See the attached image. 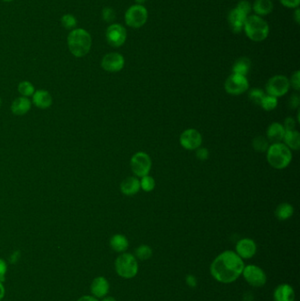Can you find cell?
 <instances>
[{
    "label": "cell",
    "instance_id": "31",
    "mask_svg": "<svg viewBox=\"0 0 300 301\" xmlns=\"http://www.w3.org/2000/svg\"><path fill=\"white\" fill-rule=\"evenodd\" d=\"M156 186V183L153 179V177L150 175H145L140 180V188H142L145 192H151Z\"/></svg>",
    "mask_w": 300,
    "mask_h": 301
},
{
    "label": "cell",
    "instance_id": "8",
    "mask_svg": "<svg viewBox=\"0 0 300 301\" xmlns=\"http://www.w3.org/2000/svg\"><path fill=\"white\" fill-rule=\"evenodd\" d=\"M152 159L144 152L136 153L131 160V168L136 177L142 178L148 175L152 169Z\"/></svg>",
    "mask_w": 300,
    "mask_h": 301
},
{
    "label": "cell",
    "instance_id": "32",
    "mask_svg": "<svg viewBox=\"0 0 300 301\" xmlns=\"http://www.w3.org/2000/svg\"><path fill=\"white\" fill-rule=\"evenodd\" d=\"M265 96V93L260 88H252L248 93V98L254 104L260 105L261 100Z\"/></svg>",
    "mask_w": 300,
    "mask_h": 301
},
{
    "label": "cell",
    "instance_id": "13",
    "mask_svg": "<svg viewBox=\"0 0 300 301\" xmlns=\"http://www.w3.org/2000/svg\"><path fill=\"white\" fill-rule=\"evenodd\" d=\"M125 60L120 53L111 52L105 55L101 60V67L109 72H118L124 67Z\"/></svg>",
    "mask_w": 300,
    "mask_h": 301
},
{
    "label": "cell",
    "instance_id": "20",
    "mask_svg": "<svg viewBox=\"0 0 300 301\" xmlns=\"http://www.w3.org/2000/svg\"><path fill=\"white\" fill-rule=\"evenodd\" d=\"M33 103L38 109H47L52 105V97L46 90H37L33 94Z\"/></svg>",
    "mask_w": 300,
    "mask_h": 301
},
{
    "label": "cell",
    "instance_id": "5",
    "mask_svg": "<svg viewBox=\"0 0 300 301\" xmlns=\"http://www.w3.org/2000/svg\"><path fill=\"white\" fill-rule=\"evenodd\" d=\"M115 268L118 276L125 279H131L138 273V262L135 255L130 253H122L116 258Z\"/></svg>",
    "mask_w": 300,
    "mask_h": 301
},
{
    "label": "cell",
    "instance_id": "1",
    "mask_svg": "<svg viewBox=\"0 0 300 301\" xmlns=\"http://www.w3.org/2000/svg\"><path fill=\"white\" fill-rule=\"evenodd\" d=\"M244 261L235 251L226 250L219 254L210 265V274L222 284L233 283L242 275Z\"/></svg>",
    "mask_w": 300,
    "mask_h": 301
},
{
    "label": "cell",
    "instance_id": "14",
    "mask_svg": "<svg viewBox=\"0 0 300 301\" xmlns=\"http://www.w3.org/2000/svg\"><path fill=\"white\" fill-rule=\"evenodd\" d=\"M257 246L254 240L249 238L239 240L235 246V253L242 260L251 259L256 254Z\"/></svg>",
    "mask_w": 300,
    "mask_h": 301
},
{
    "label": "cell",
    "instance_id": "23",
    "mask_svg": "<svg viewBox=\"0 0 300 301\" xmlns=\"http://www.w3.org/2000/svg\"><path fill=\"white\" fill-rule=\"evenodd\" d=\"M274 8V4L271 0H255L253 4L252 9L256 13L257 16H265L270 14Z\"/></svg>",
    "mask_w": 300,
    "mask_h": 301
},
{
    "label": "cell",
    "instance_id": "26",
    "mask_svg": "<svg viewBox=\"0 0 300 301\" xmlns=\"http://www.w3.org/2000/svg\"><path fill=\"white\" fill-rule=\"evenodd\" d=\"M294 213V208L292 205L288 203H282L277 207L275 210V215L280 221L287 220Z\"/></svg>",
    "mask_w": 300,
    "mask_h": 301
},
{
    "label": "cell",
    "instance_id": "37",
    "mask_svg": "<svg viewBox=\"0 0 300 301\" xmlns=\"http://www.w3.org/2000/svg\"><path fill=\"white\" fill-rule=\"evenodd\" d=\"M102 18H103L105 22H112L115 18V13L113 9L110 8V7H106L102 11Z\"/></svg>",
    "mask_w": 300,
    "mask_h": 301
},
{
    "label": "cell",
    "instance_id": "25",
    "mask_svg": "<svg viewBox=\"0 0 300 301\" xmlns=\"http://www.w3.org/2000/svg\"><path fill=\"white\" fill-rule=\"evenodd\" d=\"M251 67V61L248 57H240L235 61L232 66V73L247 76Z\"/></svg>",
    "mask_w": 300,
    "mask_h": 301
},
{
    "label": "cell",
    "instance_id": "48",
    "mask_svg": "<svg viewBox=\"0 0 300 301\" xmlns=\"http://www.w3.org/2000/svg\"><path fill=\"white\" fill-rule=\"evenodd\" d=\"M3 1H4V2H12L13 0H3Z\"/></svg>",
    "mask_w": 300,
    "mask_h": 301
},
{
    "label": "cell",
    "instance_id": "38",
    "mask_svg": "<svg viewBox=\"0 0 300 301\" xmlns=\"http://www.w3.org/2000/svg\"><path fill=\"white\" fill-rule=\"evenodd\" d=\"M300 104V97L298 93H293L292 96L290 97L288 101L289 108L292 109H299Z\"/></svg>",
    "mask_w": 300,
    "mask_h": 301
},
{
    "label": "cell",
    "instance_id": "39",
    "mask_svg": "<svg viewBox=\"0 0 300 301\" xmlns=\"http://www.w3.org/2000/svg\"><path fill=\"white\" fill-rule=\"evenodd\" d=\"M296 123L297 122L294 118L287 117L284 120L283 126L285 131H294L296 129Z\"/></svg>",
    "mask_w": 300,
    "mask_h": 301
},
{
    "label": "cell",
    "instance_id": "44",
    "mask_svg": "<svg viewBox=\"0 0 300 301\" xmlns=\"http://www.w3.org/2000/svg\"><path fill=\"white\" fill-rule=\"evenodd\" d=\"M294 19H295V21H296L297 23H300V9L299 8H296V12L294 13Z\"/></svg>",
    "mask_w": 300,
    "mask_h": 301
},
{
    "label": "cell",
    "instance_id": "22",
    "mask_svg": "<svg viewBox=\"0 0 300 301\" xmlns=\"http://www.w3.org/2000/svg\"><path fill=\"white\" fill-rule=\"evenodd\" d=\"M283 144L287 146L290 150L299 151L300 148V134L299 131H285L283 136Z\"/></svg>",
    "mask_w": 300,
    "mask_h": 301
},
{
    "label": "cell",
    "instance_id": "34",
    "mask_svg": "<svg viewBox=\"0 0 300 301\" xmlns=\"http://www.w3.org/2000/svg\"><path fill=\"white\" fill-rule=\"evenodd\" d=\"M236 8L249 16V13L252 11V5L247 0H241L237 4Z\"/></svg>",
    "mask_w": 300,
    "mask_h": 301
},
{
    "label": "cell",
    "instance_id": "28",
    "mask_svg": "<svg viewBox=\"0 0 300 301\" xmlns=\"http://www.w3.org/2000/svg\"><path fill=\"white\" fill-rule=\"evenodd\" d=\"M152 256V249L148 245H140L135 250V257L141 261H146Z\"/></svg>",
    "mask_w": 300,
    "mask_h": 301
},
{
    "label": "cell",
    "instance_id": "35",
    "mask_svg": "<svg viewBox=\"0 0 300 301\" xmlns=\"http://www.w3.org/2000/svg\"><path fill=\"white\" fill-rule=\"evenodd\" d=\"M290 81V86L292 87V88L296 91L300 90V70H297L293 74H292L291 79H289Z\"/></svg>",
    "mask_w": 300,
    "mask_h": 301
},
{
    "label": "cell",
    "instance_id": "4",
    "mask_svg": "<svg viewBox=\"0 0 300 301\" xmlns=\"http://www.w3.org/2000/svg\"><path fill=\"white\" fill-rule=\"evenodd\" d=\"M244 30L248 38L254 42H262L268 37L270 26L260 16L255 14L249 15L244 25Z\"/></svg>",
    "mask_w": 300,
    "mask_h": 301
},
{
    "label": "cell",
    "instance_id": "42",
    "mask_svg": "<svg viewBox=\"0 0 300 301\" xmlns=\"http://www.w3.org/2000/svg\"><path fill=\"white\" fill-rule=\"evenodd\" d=\"M186 284L190 288H196V286H197V278H196L195 276L192 275V274H188L186 277Z\"/></svg>",
    "mask_w": 300,
    "mask_h": 301
},
{
    "label": "cell",
    "instance_id": "12",
    "mask_svg": "<svg viewBox=\"0 0 300 301\" xmlns=\"http://www.w3.org/2000/svg\"><path fill=\"white\" fill-rule=\"evenodd\" d=\"M126 38V29L120 24H112L106 31V39L112 47H121L125 43Z\"/></svg>",
    "mask_w": 300,
    "mask_h": 301
},
{
    "label": "cell",
    "instance_id": "33",
    "mask_svg": "<svg viewBox=\"0 0 300 301\" xmlns=\"http://www.w3.org/2000/svg\"><path fill=\"white\" fill-rule=\"evenodd\" d=\"M62 25L66 29H73L77 26V20L71 14H66L61 19Z\"/></svg>",
    "mask_w": 300,
    "mask_h": 301
},
{
    "label": "cell",
    "instance_id": "41",
    "mask_svg": "<svg viewBox=\"0 0 300 301\" xmlns=\"http://www.w3.org/2000/svg\"><path fill=\"white\" fill-rule=\"evenodd\" d=\"M7 271L6 262L3 259H0V282H4L5 279V273Z\"/></svg>",
    "mask_w": 300,
    "mask_h": 301
},
{
    "label": "cell",
    "instance_id": "40",
    "mask_svg": "<svg viewBox=\"0 0 300 301\" xmlns=\"http://www.w3.org/2000/svg\"><path fill=\"white\" fill-rule=\"evenodd\" d=\"M280 2L287 8H299L300 0H280Z\"/></svg>",
    "mask_w": 300,
    "mask_h": 301
},
{
    "label": "cell",
    "instance_id": "7",
    "mask_svg": "<svg viewBox=\"0 0 300 301\" xmlns=\"http://www.w3.org/2000/svg\"><path fill=\"white\" fill-rule=\"evenodd\" d=\"M148 19L147 9L143 4H136L128 9L125 13L127 25L133 28H139L144 26Z\"/></svg>",
    "mask_w": 300,
    "mask_h": 301
},
{
    "label": "cell",
    "instance_id": "10",
    "mask_svg": "<svg viewBox=\"0 0 300 301\" xmlns=\"http://www.w3.org/2000/svg\"><path fill=\"white\" fill-rule=\"evenodd\" d=\"M249 88V83L246 76L239 74H231L225 82L226 92L231 95H240L247 92Z\"/></svg>",
    "mask_w": 300,
    "mask_h": 301
},
{
    "label": "cell",
    "instance_id": "15",
    "mask_svg": "<svg viewBox=\"0 0 300 301\" xmlns=\"http://www.w3.org/2000/svg\"><path fill=\"white\" fill-rule=\"evenodd\" d=\"M248 16L235 7L229 13L228 22L230 25L231 29L233 33H239L243 30L245 22Z\"/></svg>",
    "mask_w": 300,
    "mask_h": 301
},
{
    "label": "cell",
    "instance_id": "36",
    "mask_svg": "<svg viewBox=\"0 0 300 301\" xmlns=\"http://www.w3.org/2000/svg\"><path fill=\"white\" fill-rule=\"evenodd\" d=\"M196 156L201 162L207 161L208 158H209V151H208V149L200 146L199 148L196 150Z\"/></svg>",
    "mask_w": 300,
    "mask_h": 301
},
{
    "label": "cell",
    "instance_id": "43",
    "mask_svg": "<svg viewBox=\"0 0 300 301\" xmlns=\"http://www.w3.org/2000/svg\"><path fill=\"white\" fill-rule=\"evenodd\" d=\"M78 301H99L97 300V298L94 297V296H89V295H87V296H83V297L80 298V299H78Z\"/></svg>",
    "mask_w": 300,
    "mask_h": 301
},
{
    "label": "cell",
    "instance_id": "27",
    "mask_svg": "<svg viewBox=\"0 0 300 301\" xmlns=\"http://www.w3.org/2000/svg\"><path fill=\"white\" fill-rule=\"evenodd\" d=\"M252 146L257 153H266L270 147V142L263 136H257L252 141Z\"/></svg>",
    "mask_w": 300,
    "mask_h": 301
},
{
    "label": "cell",
    "instance_id": "17",
    "mask_svg": "<svg viewBox=\"0 0 300 301\" xmlns=\"http://www.w3.org/2000/svg\"><path fill=\"white\" fill-rule=\"evenodd\" d=\"M121 191L125 196H134L138 194L141 188H140V180L138 177L136 176H130L126 179L123 180L120 186Z\"/></svg>",
    "mask_w": 300,
    "mask_h": 301
},
{
    "label": "cell",
    "instance_id": "2",
    "mask_svg": "<svg viewBox=\"0 0 300 301\" xmlns=\"http://www.w3.org/2000/svg\"><path fill=\"white\" fill-rule=\"evenodd\" d=\"M67 43L70 53L74 57H85L91 49V35L83 28H76L68 35Z\"/></svg>",
    "mask_w": 300,
    "mask_h": 301
},
{
    "label": "cell",
    "instance_id": "45",
    "mask_svg": "<svg viewBox=\"0 0 300 301\" xmlns=\"http://www.w3.org/2000/svg\"><path fill=\"white\" fill-rule=\"evenodd\" d=\"M4 287L2 282H0V301L4 298Z\"/></svg>",
    "mask_w": 300,
    "mask_h": 301
},
{
    "label": "cell",
    "instance_id": "49",
    "mask_svg": "<svg viewBox=\"0 0 300 301\" xmlns=\"http://www.w3.org/2000/svg\"><path fill=\"white\" fill-rule=\"evenodd\" d=\"M0 106H1V99H0Z\"/></svg>",
    "mask_w": 300,
    "mask_h": 301
},
{
    "label": "cell",
    "instance_id": "21",
    "mask_svg": "<svg viewBox=\"0 0 300 301\" xmlns=\"http://www.w3.org/2000/svg\"><path fill=\"white\" fill-rule=\"evenodd\" d=\"M31 106L32 103L27 97H19L13 100L11 110L15 116H23L30 110Z\"/></svg>",
    "mask_w": 300,
    "mask_h": 301
},
{
    "label": "cell",
    "instance_id": "30",
    "mask_svg": "<svg viewBox=\"0 0 300 301\" xmlns=\"http://www.w3.org/2000/svg\"><path fill=\"white\" fill-rule=\"evenodd\" d=\"M18 90L19 93L22 94V96L24 97L33 96L35 92V87L28 81H22L19 84Z\"/></svg>",
    "mask_w": 300,
    "mask_h": 301
},
{
    "label": "cell",
    "instance_id": "47",
    "mask_svg": "<svg viewBox=\"0 0 300 301\" xmlns=\"http://www.w3.org/2000/svg\"><path fill=\"white\" fill-rule=\"evenodd\" d=\"M136 3L138 4H143L146 0H135Z\"/></svg>",
    "mask_w": 300,
    "mask_h": 301
},
{
    "label": "cell",
    "instance_id": "18",
    "mask_svg": "<svg viewBox=\"0 0 300 301\" xmlns=\"http://www.w3.org/2000/svg\"><path fill=\"white\" fill-rule=\"evenodd\" d=\"M109 283L104 277H98L91 284V293L95 298H104L109 292Z\"/></svg>",
    "mask_w": 300,
    "mask_h": 301
},
{
    "label": "cell",
    "instance_id": "24",
    "mask_svg": "<svg viewBox=\"0 0 300 301\" xmlns=\"http://www.w3.org/2000/svg\"><path fill=\"white\" fill-rule=\"evenodd\" d=\"M110 247L117 253H124L129 248V240L123 234H115L110 239Z\"/></svg>",
    "mask_w": 300,
    "mask_h": 301
},
{
    "label": "cell",
    "instance_id": "29",
    "mask_svg": "<svg viewBox=\"0 0 300 301\" xmlns=\"http://www.w3.org/2000/svg\"><path fill=\"white\" fill-rule=\"evenodd\" d=\"M277 105H278L277 98L265 94V96L263 97L259 106H261V109H264L265 111H272L277 107Z\"/></svg>",
    "mask_w": 300,
    "mask_h": 301
},
{
    "label": "cell",
    "instance_id": "19",
    "mask_svg": "<svg viewBox=\"0 0 300 301\" xmlns=\"http://www.w3.org/2000/svg\"><path fill=\"white\" fill-rule=\"evenodd\" d=\"M266 134L269 142H271L272 144L280 143L283 141L285 130L283 128V124L277 122H272L270 124V126L268 127Z\"/></svg>",
    "mask_w": 300,
    "mask_h": 301
},
{
    "label": "cell",
    "instance_id": "11",
    "mask_svg": "<svg viewBox=\"0 0 300 301\" xmlns=\"http://www.w3.org/2000/svg\"><path fill=\"white\" fill-rule=\"evenodd\" d=\"M203 143V137L196 129H187L180 136V144L187 151H195Z\"/></svg>",
    "mask_w": 300,
    "mask_h": 301
},
{
    "label": "cell",
    "instance_id": "6",
    "mask_svg": "<svg viewBox=\"0 0 300 301\" xmlns=\"http://www.w3.org/2000/svg\"><path fill=\"white\" fill-rule=\"evenodd\" d=\"M290 81L284 75H276L270 78L266 84L267 94L276 98H280L285 95L290 90Z\"/></svg>",
    "mask_w": 300,
    "mask_h": 301
},
{
    "label": "cell",
    "instance_id": "3",
    "mask_svg": "<svg viewBox=\"0 0 300 301\" xmlns=\"http://www.w3.org/2000/svg\"><path fill=\"white\" fill-rule=\"evenodd\" d=\"M266 153L269 164L276 169L286 168L292 161V150L282 142L270 144Z\"/></svg>",
    "mask_w": 300,
    "mask_h": 301
},
{
    "label": "cell",
    "instance_id": "46",
    "mask_svg": "<svg viewBox=\"0 0 300 301\" xmlns=\"http://www.w3.org/2000/svg\"><path fill=\"white\" fill-rule=\"evenodd\" d=\"M101 301H116V300L113 297H105Z\"/></svg>",
    "mask_w": 300,
    "mask_h": 301
},
{
    "label": "cell",
    "instance_id": "9",
    "mask_svg": "<svg viewBox=\"0 0 300 301\" xmlns=\"http://www.w3.org/2000/svg\"><path fill=\"white\" fill-rule=\"evenodd\" d=\"M242 276L248 284L253 287H262L267 282V275L265 271L261 267L254 264H249L244 267Z\"/></svg>",
    "mask_w": 300,
    "mask_h": 301
},
{
    "label": "cell",
    "instance_id": "16",
    "mask_svg": "<svg viewBox=\"0 0 300 301\" xmlns=\"http://www.w3.org/2000/svg\"><path fill=\"white\" fill-rule=\"evenodd\" d=\"M274 301H295V291L291 284H279L273 293Z\"/></svg>",
    "mask_w": 300,
    "mask_h": 301
}]
</instances>
